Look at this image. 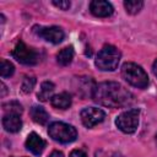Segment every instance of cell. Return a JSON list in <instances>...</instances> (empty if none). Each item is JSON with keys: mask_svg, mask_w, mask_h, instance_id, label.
<instances>
[{"mask_svg": "<svg viewBox=\"0 0 157 157\" xmlns=\"http://www.w3.org/2000/svg\"><path fill=\"white\" fill-rule=\"evenodd\" d=\"M92 98L101 105L120 108L128 105L131 102L132 96L123 85L114 81H105L96 86Z\"/></svg>", "mask_w": 157, "mask_h": 157, "instance_id": "obj_1", "label": "cell"}, {"mask_svg": "<svg viewBox=\"0 0 157 157\" xmlns=\"http://www.w3.org/2000/svg\"><path fill=\"white\" fill-rule=\"evenodd\" d=\"M121 76L128 83L137 88H145L148 85L147 74L135 63H125L121 66Z\"/></svg>", "mask_w": 157, "mask_h": 157, "instance_id": "obj_2", "label": "cell"}, {"mask_svg": "<svg viewBox=\"0 0 157 157\" xmlns=\"http://www.w3.org/2000/svg\"><path fill=\"white\" fill-rule=\"evenodd\" d=\"M120 56L121 54L115 47L104 45L96 58V66L102 71H114L118 67Z\"/></svg>", "mask_w": 157, "mask_h": 157, "instance_id": "obj_3", "label": "cell"}, {"mask_svg": "<svg viewBox=\"0 0 157 157\" xmlns=\"http://www.w3.org/2000/svg\"><path fill=\"white\" fill-rule=\"evenodd\" d=\"M48 134L49 136L61 144H69L76 140L77 137V131L72 125L61 123V121H54L49 125L48 128Z\"/></svg>", "mask_w": 157, "mask_h": 157, "instance_id": "obj_4", "label": "cell"}, {"mask_svg": "<svg viewBox=\"0 0 157 157\" xmlns=\"http://www.w3.org/2000/svg\"><path fill=\"white\" fill-rule=\"evenodd\" d=\"M12 56L21 64L25 65H36L40 60V54L34 48L26 45L22 40H20L12 50Z\"/></svg>", "mask_w": 157, "mask_h": 157, "instance_id": "obj_5", "label": "cell"}, {"mask_svg": "<svg viewBox=\"0 0 157 157\" xmlns=\"http://www.w3.org/2000/svg\"><path fill=\"white\" fill-rule=\"evenodd\" d=\"M139 117L140 110L139 109H129L124 113H121L115 119V125L118 129L125 134H132L136 131L139 125Z\"/></svg>", "mask_w": 157, "mask_h": 157, "instance_id": "obj_6", "label": "cell"}, {"mask_svg": "<svg viewBox=\"0 0 157 157\" xmlns=\"http://www.w3.org/2000/svg\"><path fill=\"white\" fill-rule=\"evenodd\" d=\"M33 31L37 33V36H39L40 38H43L47 42H50L53 44H59L65 37L64 31L56 26H50V27L36 26V27H33Z\"/></svg>", "mask_w": 157, "mask_h": 157, "instance_id": "obj_7", "label": "cell"}, {"mask_svg": "<svg viewBox=\"0 0 157 157\" xmlns=\"http://www.w3.org/2000/svg\"><path fill=\"white\" fill-rule=\"evenodd\" d=\"M81 120L86 128H93L94 125L102 123L105 118V113L101 108L87 107L81 110Z\"/></svg>", "mask_w": 157, "mask_h": 157, "instance_id": "obj_8", "label": "cell"}, {"mask_svg": "<svg viewBox=\"0 0 157 157\" xmlns=\"http://www.w3.org/2000/svg\"><path fill=\"white\" fill-rule=\"evenodd\" d=\"M91 13L97 17H108L113 13V6L108 1L103 0H93L90 4Z\"/></svg>", "mask_w": 157, "mask_h": 157, "instance_id": "obj_9", "label": "cell"}, {"mask_svg": "<svg viewBox=\"0 0 157 157\" xmlns=\"http://www.w3.org/2000/svg\"><path fill=\"white\" fill-rule=\"evenodd\" d=\"M26 148L36 156H39L45 148V141L36 132H31L26 140Z\"/></svg>", "mask_w": 157, "mask_h": 157, "instance_id": "obj_10", "label": "cell"}, {"mask_svg": "<svg viewBox=\"0 0 157 157\" xmlns=\"http://www.w3.org/2000/svg\"><path fill=\"white\" fill-rule=\"evenodd\" d=\"M2 126L9 132H17L22 128V120L18 114L6 113L2 118Z\"/></svg>", "mask_w": 157, "mask_h": 157, "instance_id": "obj_11", "label": "cell"}, {"mask_svg": "<svg viewBox=\"0 0 157 157\" xmlns=\"http://www.w3.org/2000/svg\"><path fill=\"white\" fill-rule=\"evenodd\" d=\"M50 103L53 107L59 109H67L71 105V96L67 92H61L50 98Z\"/></svg>", "mask_w": 157, "mask_h": 157, "instance_id": "obj_12", "label": "cell"}, {"mask_svg": "<svg viewBox=\"0 0 157 157\" xmlns=\"http://www.w3.org/2000/svg\"><path fill=\"white\" fill-rule=\"evenodd\" d=\"M31 117L32 119L37 123V124H40V125H44L47 124V121L49 120V114L47 113V110L40 107V105H33L31 108Z\"/></svg>", "mask_w": 157, "mask_h": 157, "instance_id": "obj_13", "label": "cell"}, {"mask_svg": "<svg viewBox=\"0 0 157 157\" xmlns=\"http://www.w3.org/2000/svg\"><path fill=\"white\" fill-rule=\"evenodd\" d=\"M54 83L50 82V81H44L42 85H40V88H39V92L37 93V97L39 101L42 102H45L48 101L49 98L53 97V92H54Z\"/></svg>", "mask_w": 157, "mask_h": 157, "instance_id": "obj_14", "label": "cell"}, {"mask_svg": "<svg viewBox=\"0 0 157 157\" xmlns=\"http://www.w3.org/2000/svg\"><path fill=\"white\" fill-rule=\"evenodd\" d=\"M74 58V48L72 47H66L63 48L58 54H56V61L61 66H66L72 61Z\"/></svg>", "mask_w": 157, "mask_h": 157, "instance_id": "obj_15", "label": "cell"}, {"mask_svg": "<svg viewBox=\"0 0 157 157\" xmlns=\"http://www.w3.org/2000/svg\"><path fill=\"white\" fill-rule=\"evenodd\" d=\"M144 6V1L141 0H126L124 1V7L128 13L130 15H135Z\"/></svg>", "mask_w": 157, "mask_h": 157, "instance_id": "obj_16", "label": "cell"}, {"mask_svg": "<svg viewBox=\"0 0 157 157\" xmlns=\"http://www.w3.org/2000/svg\"><path fill=\"white\" fill-rule=\"evenodd\" d=\"M13 71H15L13 65H12L10 61L2 59V60H1V66H0V74H1V77H2V78L10 77V76L13 74Z\"/></svg>", "mask_w": 157, "mask_h": 157, "instance_id": "obj_17", "label": "cell"}, {"mask_svg": "<svg viewBox=\"0 0 157 157\" xmlns=\"http://www.w3.org/2000/svg\"><path fill=\"white\" fill-rule=\"evenodd\" d=\"M2 108H4V110L6 113H13V114H18V115L22 113V105L18 102H16V101L5 103L2 105Z\"/></svg>", "mask_w": 157, "mask_h": 157, "instance_id": "obj_18", "label": "cell"}, {"mask_svg": "<svg viewBox=\"0 0 157 157\" xmlns=\"http://www.w3.org/2000/svg\"><path fill=\"white\" fill-rule=\"evenodd\" d=\"M34 85H36V78L34 77H25V80L22 81V86H21L22 92L29 93L33 90Z\"/></svg>", "mask_w": 157, "mask_h": 157, "instance_id": "obj_19", "label": "cell"}, {"mask_svg": "<svg viewBox=\"0 0 157 157\" xmlns=\"http://www.w3.org/2000/svg\"><path fill=\"white\" fill-rule=\"evenodd\" d=\"M53 5L59 7L60 10H69L70 7V1L67 0H61V1H53Z\"/></svg>", "mask_w": 157, "mask_h": 157, "instance_id": "obj_20", "label": "cell"}, {"mask_svg": "<svg viewBox=\"0 0 157 157\" xmlns=\"http://www.w3.org/2000/svg\"><path fill=\"white\" fill-rule=\"evenodd\" d=\"M69 157H87V155L82 150H74V151H71Z\"/></svg>", "mask_w": 157, "mask_h": 157, "instance_id": "obj_21", "label": "cell"}, {"mask_svg": "<svg viewBox=\"0 0 157 157\" xmlns=\"http://www.w3.org/2000/svg\"><path fill=\"white\" fill-rule=\"evenodd\" d=\"M49 157H64V155H63V152H60V151H53Z\"/></svg>", "mask_w": 157, "mask_h": 157, "instance_id": "obj_22", "label": "cell"}, {"mask_svg": "<svg viewBox=\"0 0 157 157\" xmlns=\"http://www.w3.org/2000/svg\"><path fill=\"white\" fill-rule=\"evenodd\" d=\"M152 71H153V74L157 76V59L155 60V63H153V65H152Z\"/></svg>", "mask_w": 157, "mask_h": 157, "instance_id": "obj_23", "label": "cell"}, {"mask_svg": "<svg viewBox=\"0 0 157 157\" xmlns=\"http://www.w3.org/2000/svg\"><path fill=\"white\" fill-rule=\"evenodd\" d=\"M1 97H4L5 94H6V86H5V83H1Z\"/></svg>", "mask_w": 157, "mask_h": 157, "instance_id": "obj_24", "label": "cell"}, {"mask_svg": "<svg viewBox=\"0 0 157 157\" xmlns=\"http://www.w3.org/2000/svg\"><path fill=\"white\" fill-rule=\"evenodd\" d=\"M112 157H125V156H123V155H120V153H114Z\"/></svg>", "mask_w": 157, "mask_h": 157, "instance_id": "obj_25", "label": "cell"}, {"mask_svg": "<svg viewBox=\"0 0 157 157\" xmlns=\"http://www.w3.org/2000/svg\"><path fill=\"white\" fill-rule=\"evenodd\" d=\"M156 142H157V135H156Z\"/></svg>", "mask_w": 157, "mask_h": 157, "instance_id": "obj_26", "label": "cell"}]
</instances>
